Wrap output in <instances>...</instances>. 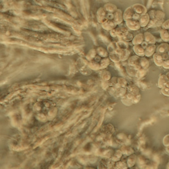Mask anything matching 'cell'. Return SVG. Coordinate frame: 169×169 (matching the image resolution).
Here are the masks:
<instances>
[{"label":"cell","mask_w":169,"mask_h":169,"mask_svg":"<svg viewBox=\"0 0 169 169\" xmlns=\"http://www.w3.org/2000/svg\"><path fill=\"white\" fill-rule=\"evenodd\" d=\"M158 87L162 89L165 88H169V81L166 75H161L158 80Z\"/></svg>","instance_id":"1"},{"label":"cell","mask_w":169,"mask_h":169,"mask_svg":"<svg viewBox=\"0 0 169 169\" xmlns=\"http://www.w3.org/2000/svg\"><path fill=\"white\" fill-rule=\"evenodd\" d=\"M133 10L135 13L142 16L147 13V8L141 4H135L132 6Z\"/></svg>","instance_id":"2"},{"label":"cell","mask_w":169,"mask_h":169,"mask_svg":"<svg viewBox=\"0 0 169 169\" xmlns=\"http://www.w3.org/2000/svg\"><path fill=\"white\" fill-rule=\"evenodd\" d=\"M169 48V45L168 43H162L156 47V53L162 55L167 54Z\"/></svg>","instance_id":"3"},{"label":"cell","mask_w":169,"mask_h":169,"mask_svg":"<svg viewBox=\"0 0 169 169\" xmlns=\"http://www.w3.org/2000/svg\"><path fill=\"white\" fill-rule=\"evenodd\" d=\"M126 24L129 29L132 30H137L140 29L141 25L140 24L139 21L135 19H130L126 21Z\"/></svg>","instance_id":"4"},{"label":"cell","mask_w":169,"mask_h":169,"mask_svg":"<svg viewBox=\"0 0 169 169\" xmlns=\"http://www.w3.org/2000/svg\"><path fill=\"white\" fill-rule=\"evenodd\" d=\"M153 61H154V63L157 66H158V67L162 66L164 61H165L163 55L155 53L153 55Z\"/></svg>","instance_id":"5"},{"label":"cell","mask_w":169,"mask_h":169,"mask_svg":"<svg viewBox=\"0 0 169 169\" xmlns=\"http://www.w3.org/2000/svg\"><path fill=\"white\" fill-rule=\"evenodd\" d=\"M150 20V18L149 14L148 13H146L144 15L141 16V17L138 20L141 27H147L149 23Z\"/></svg>","instance_id":"6"},{"label":"cell","mask_w":169,"mask_h":169,"mask_svg":"<svg viewBox=\"0 0 169 169\" xmlns=\"http://www.w3.org/2000/svg\"><path fill=\"white\" fill-rule=\"evenodd\" d=\"M156 47L155 44L148 45L145 48V56L150 57L151 55H153L156 53Z\"/></svg>","instance_id":"7"},{"label":"cell","mask_w":169,"mask_h":169,"mask_svg":"<svg viewBox=\"0 0 169 169\" xmlns=\"http://www.w3.org/2000/svg\"><path fill=\"white\" fill-rule=\"evenodd\" d=\"M143 35H144V40L146 43H147L148 45L155 44L156 41V38L152 34L148 32H146L144 34H143Z\"/></svg>","instance_id":"8"},{"label":"cell","mask_w":169,"mask_h":169,"mask_svg":"<svg viewBox=\"0 0 169 169\" xmlns=\"http://www.w3.org/2000/svg\"><path fill=\"white\" fill-rule=\"evenodd\" d=\"M133 48L136 55L138 56L139 57H143L145 56V49L141 45H135Z\"/></svg>","instance_id":"9"},{"label":"cell","mask_w":169,"mask_h":169,"mask_svg":"<svg viewBox=\"0 0 169 169\" xmlns=\"http://www.w3.org/2000/svg\"><path fill=\"white\" fill-rule=\"evenodd\" d=\"M141 57H139L137 55H134L129 59V63L130 66L137 67L140 66V61Z\"/></svg>","instance_id":"10"},{"label":"cell","mask_w":169,"mask_h":169,"mask_svg":"<svg viewBox=\"0 0 169 169\" xmlns=\"http://www.w3.org/2000/svg\"><path fill=\"white\" fill-rule=\"evenodd\" d=\"M144 41L143 34H139L137 35L132 40V43L135 45H141Z\"/></svg>","instance_id":"11"},{"label":"cell","mask_w":169,"mask_h":169,"mask_svg":"<svg viewBox=\"0 0 169 169\" xmlns=\"http://www.w3.org/2000/svg\"><path fill=\"white\" fill-rule=\"evenodd\" d=\"M134 14L135 12L133 10L132 7H129L126 10L124 13V19H125L126 21L133 19Z\"/></svg>","instance_id":"12"},{"label":"cell","mask_w":169,"mask_h":169,"mask_svg":"<svg viewBox=\"0 0 169 169\" xmlns=\"http://www.w3.org/2000/svg\"><path fill=\"white\" fill-rule=\"evenodd\" d=\"M160 37L162 40L165 42H168L169 41V31L166 29H162L160 30Z\"/></svg>","instance_id":"13"},{"label":"cell","mask_w":169,"mask_h":169,"mask_svg":"<svg viewBox=\"0 0 169 169\" xmlns=\"http://www.w3.org/2000/svg\"><path fill=\"white\" fill-rule=\"evenodd\" d=\"M140 66L141 68L147 70L149 66V63L148 61L143 57H141L140 61Z\"/></svg>","instance_id":"14"},{"label":"cell","mask_w":169,"mask_h":169,"mask_svg":"<svg viewBox=\"0 0 169 169\" xmlns=\"http://www.w3.org/2000/svg\"><path fill=\"white\" fill-rule=\"evenodd\" d=\"M129 91L130 92V94H133L134 95H137L140 94V91H139V88L135 85H131L130 86L129 88Z\"/></svg>","instance_id":"15"},{"label":"cell","mask_w":169,"mask_h":169,"mask_svg":"<svg viewBox=\"0 0 169 169\" xmlns=\"http://www.w3.org/2000/svg\"><path fill=\"white\" fill-rule=\"evenodd\" d=\"M147 73V70L143 69L142 68H138L137 69V75L136 77L137 78H142L144 76H145Z\"/></svg>","instance_id":"16"},{"label":"cell","mask_w":169,"mask_h":169,"mask_svg":"<svg viewBox=\"0 0 169 169\" xmlns=\"http://www.w3.org/2000/svg\"><path fill=\"white\" fill-rule=\"evenodd\" d=\"M162 27L163 29H166V30H169V19L165 20L163 22Z\"/></svg>","instance_id":"17"},{"label":"cell","mask_w":169,"mask_h":169,"mask_svg":"<svg viewBox=\"0 0 169 169\" xmlns=\"http://www.w3.org/2000/svg\"><path fill=\"white\" fill-rule=\"evenodd\" d=\"M161 92L162 95L169 97V88H165L161 90Z\"/></svg>","instance_id":"18"},{"label":"cell","mask_w":169,"mask_h":169,"mask_svg":"<svg viewBox=\"0 0 169 169\" xmlns=\"http://www.w3.org/2000/svg\"><path fill=\"white\" fill-rule=\"evenodd\" d=\"M140 99H141V95H140V94L135 95V97H134V98H133L132 103H135V104H136L137 103H138V102L140 101Z\"/></svg>","instance_id":"19"},{"label":"cell","mask_w":169,"mask_h":169,"mask_svg":"<svg viewBox=\"0 0 169 169\" xmlns=\"http://www.w3.org/2000/svg\"><path fill=\"white\" fill-rule=\"evenodd\" d=\"M162 67L165 69H169V58L164 61L163 65H162Z\"/></svg>","instance_id":"20"},{"label":"cell","mask_w":169,"mask_h":169,"mask_svg":"<svg viewBox=\"0 0 169 169\" xmlns=\"http://www.w3.org/2000/svg\"><path fill=\"white\" fill-rule=\"evenodd\" d=\"M165 75H166V77H167V78H168V79L169 80V72H168V73H166Z\"/></svg>","instance_id":"21"},{"label":"cell","mask_w":169,"mask_h":169,"mask_svg":"<svg viewBox=\"0 0 169 169\" xmlns=\"http://www.w3.org/2000/svg\"><path fill=\"white\" fill-rule=\"evenodd\" d=\"M167 54H168V55H169V49H168V53H167Z\"/></svg>","instance_id":"22"},{"label":"cell","mask_w":169,"mask_h":169,"mask_svg":"<svg viewBox=\"0 0 169 169\" xmlns=\"http://www.w3.org/2000/svg\"></svg>","instance_id":"23"}]
</instances>
